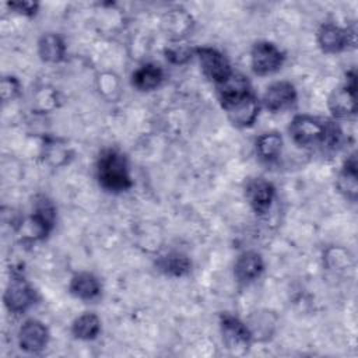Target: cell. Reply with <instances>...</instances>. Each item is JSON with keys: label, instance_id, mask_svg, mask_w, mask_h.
Listing matches in <instances>:
<instances>
[{"label": "cell", "instance_id": "obj_1", "mask_svg": "<svg viewBox=\"0 0 358 358\" xmlns=\"http://www.w3.org/2000/svg\"><path fill=\"white\" fill-rule=\"evenodd\" d=\"M289 134L301 147H334L341 138V130L336 123L309 115H296L289 123Z\"/></svg>", "mask_w": 358, "mask_h": 358}, {"label": "cell", "instance_id": "obj_2", "mask_svg": "<svg viewBox=\"0 0 358 358\" xmlns=\"http://www.w3.org/2000/svg\"><path fill=\"white\" fill-rule=\"evenodd\" d=\"M96 178L99 185L109 192H123L131 187L126 157L117 150H105L96 162Z\"/></svg>", "mask_w": 358, "mask_h": 358}, {"label": "cell", "instance_id": "obj_3", "mask_svg": "<svg viewBox=\"0 0 358 358\" xmlns=\"http://www.w3.org/2000/svg\"><path fill=\"white\" fill-rule=\"evenodd\" d=\"M220 326L222 340L228 350H231L235 354H242L248 351L253 334L241 319L229 313H222L220 317Z\"/></svg>", "mask_w": 358, "mask_h": 358}, {"label": "cell", "instance_id": "obj_4", "mask_svg": "<svg viewBox=\"0 0 358 358\" xmlns=\"http://www.w3.org/2000/svg\"><path fill=\"white\" fill-rule=\"evenodd\" d=\"M221 106L227 112L228 120L235 127L252 126L260 109L259 101L252 92H246L241 96H236L225 103H221Z\"/></svg>", "mask_w": 358, "mask_h": 358}, {"label": "cell", "instance_id": "obj_5", "mask_svg": "<svg viewBox=\"0 0 358 358\" xmlns=\"http://www.w3.org/2000/svg\"><path fill=\"white\" fill-rule=\"evenodd\" d=\"M194 55L199 59L203 73L217 85L225 83L232 76V69L227 57L214 48H197Z\"/></svg>", "mask_w": 358, "mask_h": 358}, {"label": "cell", "instance_id": "obj_6", "mask_svg": "<svg viewBox=\"0 0 358 358\" xmlns=\"http://www.w3.org/2000/svg\"><path fill=\"white\" fill-rule=\"evenodd\" d=\"M252 69L259 76L277 71L284 63V53L271 42L262 41L253 45L250 52Z\"/></svg>", "mask_w": 358, "mask_h": 358}, {"label": "cell", "instance_id": "obj_7", "mask_svg": "<svg viewBox=\"0 0 358 358\" xmlns=\"http://www.w3.org/2000/svg\"><path fill=\"white\" fill-rule=\"evenodd\" d=\"M317 43L326 53H338L355 43V29L341 28L336 24H323L317 31Z\"/></svg>", "mask_w": 358, "mask_h": 358}, {"label": "cell", "instance_id": "obj_8", "mask_svg": "<svg viewBox=\"0 0 358 358\" xmlns=\"http://www.w3.org/2000/svg\"><path fill=\"white\" fill-rule=\"evenodd\" d=\"M357 84L355 73L348 74L347 83L336 88L329 96V109L336 117H347L357 112Z\"/></svg>", "mask_w": 358, "mask_h": 358}, {"label": "cell", "instance_id": "obj_9", "mask_svg": "<svg viewBox=\"0 0 358 358\" xmlns=\"http://www.w3.org/2000/svg\"><path fill=\"white\" fill-rule=\"evenodd\" d=\"M4 305L10 312L21 313L35 301V292L21 275H14L4 292Z\"/></svg>", "mask_w": 358, "mask_h": 358}, {"label": "cell", "instance_id": "obj_10", "mask_svg": "<svg viewBox=\"0 0 358 358\" xmlns=\"http://www.w3.org/2000/svg\"><path fill=\"white\" fill-rule=\"evenodd\" d=\"M48 340L49 333L46 326L36 319L25 320L18 331L20 348L31 354L41 352L46 347Z\"/></svg>", "mask_w": 358, "mask_h": 358}, {"label": "cell", "instance_id": "obj_11", "mask_svg": "<svg viewBox=\"0 0 358 358\" xmlns=\"http://www.w3.org/2000/svg\"><path fill=\"white\" fill-rule=\"evenodd\" d=\"M295 101V87L288 81H277L271 84L263 95V103L271 112H278L285 108H289Z\"/></svg>", "mask_w": 358, "mask_h": 358}, {"label": "cell", "instance_id": "obj_12", "mask_svg": "<svg viewBox=\"0 0 358 358\" xmlns=\"http://www.w3.org/2000/svg\"><path fill=\"white\" fill-rule=\"evenodd\" d=\"M246 194H248V199H249V203H250L253 211L259 215H263L271 207V203H273L274 194H275V189H274L273 183L264 180L263 178H257V179H253L252 182H249V185L246 187Z\"/></svg>", "mask_w": 358, "mask_h": 358}, {"label": "cell", "instance_id": "obj_13", "mask_svg": "<svg viewBox=\"0 0 358 358\" xmlns=\"http://www.w3.org/2000/svg\"><path fill=\"white\" fill-rule=\"evenodd\" d=\"M264 270V262L260 253L249 250L243 252L235 262L234 274L236 280L242 284L252 282L256 280Z\"/></svg>", "mask_w": 358, "mask_h": 358}, {"label": "cell", "instance_id": "obj_14", "mask_svg": "<svg viewBox=\"0 0 358 358\" xmlns=\"http://www.w3.org/2000/svg\"><path fill=\"white\" fill-rule=\"evenodd\" d=\"M55 218H56V210L52 201L48 200L45 196H41L35 203L34 215L31 218L32 227L35 229V238L38 239L46 238L55 227Z\"/></svg>", "mask_w": 358, "mask_h": 358}, {"label": "cell", "instance_id": "obj_15", "mask_svg": "<svg viewBox=\"0 0 358 358\" xmlns=\"http://www.w3.org/2000/svg\"><path fill=\"white\" fill-rule=\"evenodd\" d=\"M69 288L74 296L84 299V301L94 299L101 292V284H99L98 278L94 274L87 273V271L74 274L70 281Z\"/></svg>", "mask_w": 358, "mask_h": 358}, {"label": "cell", "instance_id": "obj_16", "mask_svg": "<svg viewBox=\"0 0 358 358\" xmlns=\"http://www.w3.org/2000/svg\"><path fill=\"white\" fill-rule=\"evenodd\" d=\"M157 267L161 273L172 277H182L190 273L192 268V262L187 256L178 253V252H171L166 253L157 260Z\"/></svg>", "mask_w": 358, "mask_h": 358}, {"label": "cell", "instance_id": "obj_17", "mask_svg": "<svg viewBox=\"0 0 358 358\" xmlns=\"http://www.w3.org/2000/svg\"><path fill=\"white\" fill-rule=\"evenodd\" d=\"M38 52L43 62L57 63L64 57L66 45L57 34H45L38 42Z\"/></svg>", "mask_w": 358, "mask_h": 358}, {"label": "cell", "instance_id": "obj_18", "mask_svg": "<svg viewBox=\"0 0 358 358\" xmlns=\"http://www.w3.org/2000/svg\"><path fill=\"white\" fill-rule=\"evenodd\" d=\"M338 190L350 200L357 199L358 185H357V159L355 154H352L343 165V169L337 179Z\"/></svg>", "mask_w": 358, "mask_h": 358}, {"label": "cell", "instance_id": "obj_19", "mask_svg": "<svg viewBox=\"0 0 358 358\" xmlns=\"http://www.w3.org/2000/svg\"><path fill=\"white\" fill-rule=\"evenodd\" d=\"M164 78V71L159 66L144 64L133 74V85L140 91L155 90Z\"/></svg>", "mask_w": 358, "mask_h": 358}, {"label": "cell", "instance_id": "obj_20", "mask_svg": "<svg viewBox=\"0 0 358 358\" xmlns=\"http://www.w3.org/2000/svg\"><path fill=\"white\" fill-rule=\"evenodd\" d=\"M101 331V320L95 313H84L71 324V333L80 340H94Z\"/></svg>", "mask_w": 358, "mask_h": 358}, {"label": "cell", "instance_id": "obj_21", "mask_svg": "<svg viewBox=\"0 0 358 358\" xmlns=\"http://www.w3.org/2000/svg\"><path fill=\"white\" fill-rule=\"evenodd\" d=\"M282 148V137L275 133H264L256 140V150L263 161H274Z\"/></svg>", "mask_w": 358, "mask_h": 358}, {"label": "cell", "instance_id": "obj_22", "mask_svg": "<svg viewBox=\"0 0 358 358\" xmlns=\"http://www.w3.org/2000/svg\"><path fill=\"white\" fill-rule=\"evenodd\" d=\"M193 55H194V49L182 43H173L165 49L166 59L173 64H185L192 59Z\"/></svg>", "mask_w": 358, "mask_h": 358}, {"label": "cell", "instance_id": "obj_23", "mask_svg": "<svg viewBox=\"0 0 358 358\" xmlns=\"http://www.w3.org/2000/svg\"><path fill=\"white\" fill-rule=\"evenodd\" d=\"M18 81L14 77H4L1 81V96L3 99L13 98L18 92Z\"/></svg>", "mask_w": 358, "mask_h": 358}, {"label": "cell", "instance_id": "obj_24", "mask_svg": "<svg viewBox=\"0 0 358 358\" xmlns=\"http://www.w3.org/2000/svg\"><path fill=\"white\" fill-rule=\"evenodd\" d=\"M8 6L15 10L20 14L24 15H35L36 10H38V4L32 3V1H15V3H8Z\"/></svg>", "mask_w": 358, "mask_h": 358}]
</instances>
